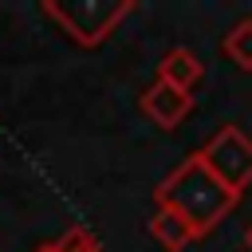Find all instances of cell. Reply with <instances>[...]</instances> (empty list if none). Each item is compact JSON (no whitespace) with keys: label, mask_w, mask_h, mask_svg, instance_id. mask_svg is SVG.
<instances>
[{"label":"cell","mask_w":252,"mask_h":252,"mask_svg":"<svg viewBox=\"0 0 252 252\" xmlns=\"http://www.w3.org/2000/svg\"><path fill=\"white\" fill-rule=\"evenodd\" d=\"M236 201H240V197H236L232 189H224V185L197 161V154H189L181 165H173V169L158 181V189H154V205L177 213V217L197 232V240H201L205 232H213V228L236 209Z\"/></svg>","instance_id":"obj_1"},{"label":"cell","mask_w":252,"mask_h":252,"mask_svg":"<svg viewBox=\"0 0 252 252\" xmlns=\"http://www.w3.org/2000/svg\"><path fill=\"white\" fill-rule=\"evenodd\" d=\"M134 0H43L39 12L79 47H98L134 12Z\"/></svg>","instance_id":"obj_2"},{"label":"cell","mask_w":252,"mask_h":252,"mask_svg":"<svg viewBox=\"0 0 252 252\" xmlns=\"http://www.w3.org/2000/svg\"><path fill=\"white\" fill-rule=\"evenodd\" d=\"M197 161L236 197L252 185V138L240 126H220L217 134H209L197 150Z\"/></svg>","instance_id":"obj_3"},{"label":"cell","mask_w":252,"mask_h":252,"mask_svg":"<svg viewBox=\"0 0 252 252\" xmlns=\"http://www.w3.org/2000/svg\"><path fill=\"white\" fill-rule=\"evenodd\" d=\"M138 106H142V114H146L154 126H161V130H177V126L189 118V110H193V94H185V91L165 87V83L154 79V83L142 91Z\"/></svg>","instance_id":"obj_4"},{"label":"cell","mask_w":252,"mask_h":252,"mask_svg":"<svg viewBox=\"0 0 252 252\" xmlns=\"http://www.w3.org/2000/svg\"><path fill=\"white\" fill-rule=\"evenodd\" d=\"M205 79V63L189 51V47H169L165 55H161V63H158V83H165V87H177V91H185V94H193V87Z\"/></svg>","instance_id":"obj_5"},{"label":"cell","mask_w":252,"mask_h":252,"mask_svg":"<svg viewBox=\"0 0 252 252\" xmlns=\"http://www.w3.org/2000/svg\"><path fill=\"white\" fill-rule=\"evenodd\" d=\"M150 236H154L165 252H181V248H189V244L197 240V232H193L177 213H169V209H154V217H150Z\"/></svg>","instance_id":"obj_6"},{"label":"cell","mask_w":252,"mask_h":252,"mask_svg":"<svg viewBox=\"0 0 252 252\" xmlns=\"http://www.w3.org/2000/svg\"><path fill=\"white\" fill-rule=\"evenodd\" d=\"M220 51L240 67V71H252V16H244V20H236L228 32H224V39H220Z\"/></svg>","instance_id":"obj_7"},{"label":"cell","mask_w":252,"mask_h":252,"mask_svg":"<svg viewBox=\"0 0 252 252\" xmlns=\"http://www.w3.org/2000/svg\"><path fill=\"white\" fill-rule=\"evenodd\" d=\"M51 252H102V244H98V236H94L91 228L71 224L67 232H59V236L51 240Z\"/></svg>","instance_id":"obj_8"},{"label":"cell","mask_w":252,"mask_h":252,"mask_svg":"<svg viewBox=\"0 0 252 252\" xmlns=\"http://www.w3.org/2000/svg\"><path fill=\"white\" fill-rule=\"evenodd\" d=\"M244 248H248V252H252V224H248V228H244Z\"/></svg>","instance_id":"obj_9"},{"label":"cell","mask_w":252,"mask_h":252,"mask_svg":"<svg viewBox=\"0 0 252 252\" xmlns=\"http://www.w3.org/2000/svg\"><path fill=\"white\" fill-rule=\"evenodd\" d=\"M35 252H51V244H39V248H35Z\"/></svg>","instance_id":"obj_10"}]
</instances>
